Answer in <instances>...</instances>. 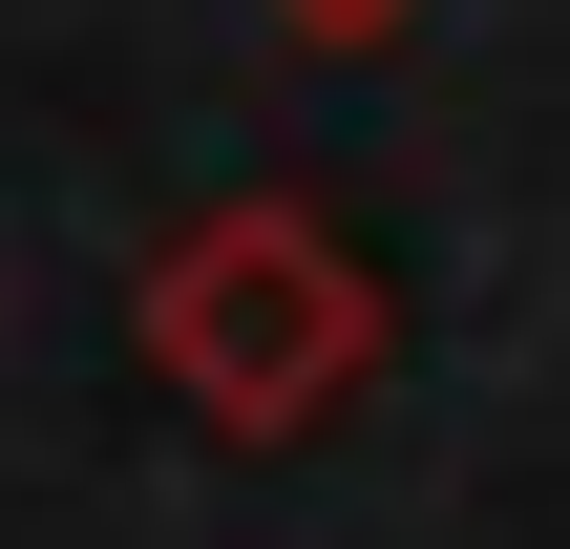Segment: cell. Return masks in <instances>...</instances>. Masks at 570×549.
<instances>
[{
  "label": "cell",
  "instance_id": "7a4b0ae2",
  "mask_svg": "<svg viewBox=\"0 0 570 549\" xmlns=\"http://www.w3.org/2000/svg\"><path fill=\"white\" fill-rule=\"evenodd\" d=\"M296 21H317V42H381V21H402V0H296Z\"/></svg>",
  "mask_w": 570,
  "mask_h": 549
},
{
  "label": "cell",
  "instance_id": "6da1fadb",
  "mask_svg": "<svg viewBox=\"0 0 570 549\" xmlns=\"http://www.w3.org/2000/svg\"><path fill=\"white\" fill-rule=\"evenodd\" d=\"M148 339H169L233 423H296L317 381H360V339H381V317H360V275H338L296 212H233V233H190V254L148 275Z\"/></svg>",
  "mask_w": 570,
  "mask_h": 549
}]
</instances>
